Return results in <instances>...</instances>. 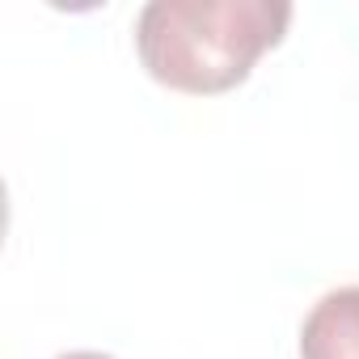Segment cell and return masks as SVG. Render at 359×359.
<instances>
[{
  "instance_id": "6da1fadb",
  "label": "cell",
  "mask_w": 359,
  "mask_h": 359,
  "mask_svg": "<svg viewBox=\"0 0 359 359\" xmlns=\"http://www.w3.org/2000/svg\"><path fill=\"white\" fill-rule=\"evenodd\" d=\"M287 26L283 0H152L135 22V55L156 85L212 97L237 89Z\"/></svg>"
},
{
  "instance_id": "7a4b0ae2",
  "label": "cell",
  "mask_w": 359,
  "mask_h": 359,
  "mask_svg": "<svg viewBox=\"0 0 359 359\" xmlns=\"http://www.w3.org/2000/svg\"><path fill=\"white\" fill-rule=\"evenodd\" d=\"M300 359H359V287L325 292L300 325Z\"/></svg>"
},
{
  "instance_id": "3957f363",
  "label": "cell",
  "mask_w": 359,
  "mask_h": 359,
  "mask_svg": "<svg viewBox=\"0 0 359 359\" xmlns=\"http://www.w3.org/2000/svg\"><path fill=\"white\" fill-rule=\"evenodd\" d=\"M55 359H114V355H102V351H68V355H55Z\"/></svg>"
}]
</instances>
